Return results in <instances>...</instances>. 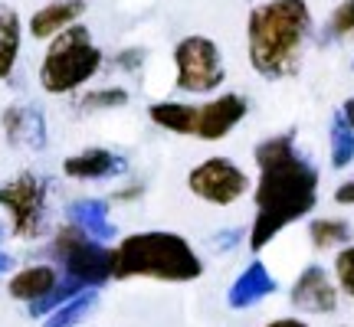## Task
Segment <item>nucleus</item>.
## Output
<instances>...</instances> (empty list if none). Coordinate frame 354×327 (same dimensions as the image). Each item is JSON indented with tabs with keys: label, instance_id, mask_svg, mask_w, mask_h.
<instances>
[{
	"label": "nucleus",
	"instance_id": "28",
	"mask_svg": "<svg viewBox=\"0 0 354 327\" xmlns=\"http://www.w3.org/2000/svg\"><path fill=\"white\" fill-rule=\"evenodd\" d=\"M335 203H338V206H354V177L351 180H342V184L335 187Z\"/></svg>",
	"mask_w": 354,
	"mask_h": 327
},
{
	"label": "nucleus",
	"instance_id": "8",
	"mask_svg": "<svg viewBox=\"0 0 354 327\" xmlns=\"http://www.w3.org/2000/svg\"><path fill=\"white\" fill-rule=\"evenodd\" d=\"M187 190L210 206H233L253 190V180L230 157H207L187 174Z\"/></svg>",
	"mask_w": 354,
	"mask_h": 327
},
{
	"label": "nucleus",
	"instance_id": "5",
	"mask_svg": "<svg viewBox=\"0 0 354 327\" xmlns=\"http://www.w3.org/2000/svg\"><path fill=\"white\" fill-rule=\"evenodd\" d=\"M53 255L63 265V275L82 281L86 288H99L112 278V249L105 242L86 236L79 226L66 223L53 236Z\"/></svg>",
	"mask_w": 354,
	"mask_h": 327
},
{
	"label": "nucleus",
	"instance_id": "21",
	"mask_svg": "<svg viewBox=\"0 0 354 327\" xmlns=\"http://www.w3.org/2000/svg\"><path fill=\"white\" fill-rule=\"evenodd\" d=\"M95 304H99V291L86 288L82 295L69 298V301L59 304L53 315L43 317V327H76V324H82V321L92 315V308H95Z\"/></svg>",
	"mask_w": 354,
	"mask_h": 327
},
{
	"label": "nucleus",
	"instance_id": "34",
	"mask_svg": "<svg viewBox=\"0 0 354 327\" xmlns=\"http://www.w3.org/2000/svg\"><path fill=\"white\" fill-rule=\"evenodd\" d=\"M338 327H348V324H338Z\"/></svg>",
	"mask_w": 354,
	"mask_h": 327
},
{
	"label": "nucleus",
	"instance_id": "26",
	"mask_svg": "<svg viewBox=\"0 0 354 327\" xmlns=\"http://www.w3.org/2000/svg\"><path fill=\"white\" fill-rule=\"evenodd\" d=\"M240 242H246V229L230 226V229H220L214 239H210V246H214L216 252H230V249H236Z\"/></svg>",
	"mask_w": 354,
	"mask_h": 327
},
{
	"label": "nucleus",
	"instance_id": "13",
	"mask_svg": "<svg viewBox=\"0 0 354 327\" xmlns=\"http://www.w3.org/2000/svg\"><path fill=\"white\" fill-rule=\"evenodd\" d=\"M128 170V161L109 148H86L63 161V174L73 180H112Z\"/></svg>",
	"mask_w": 354,
	"mask_h": 327
},
{
	"label": "nucleus",
	"instance_id": "17",
	"mask_svg": "<svg viewBox=\"0 0 354 327\" xmlns=\"http://www.w3.org/2000/svg\"><path fill=\"white\" fill-rule=\"evenodd\" d=\"M148 118H151L158 128L171 131V135L194 138L197 105H187V101H154V105H148Z\"/></svg>",
	"mask_w": 354,
	"mask_h": 327
},
{
	"label": "nucleus",
	"instance_id": "19",
	"mask_svg": "<svg viewBox=\"0 0 354 327\" xmlns=\"http://www.w3.org/2000/svg\"><path fill=\"white\" fill-rule=\"evenodd\" d=\"M20 39H24V23L20 13L3 7L0 10V79H10L17 56H20Z\"/></svg>",
	"mask_w": 354,
	"mask_h": 327
},
{
	"label": "nucleus",
	"instance_id": "11",
	"mask_svg": "<svg viewBox=\"0 0 354 327\" xmlns=\"http://www.w3.org/2000/svg\"><path fill=\"white\" fill-rule=\"evenodd\" d=\"M276 288H279V278L269 272V265L263 259H253L227 288V304L233 311H250L256 304H263L266 298H272Z\"/></svg>",
	"mask_w": 354,
	"mask_h": 327
},
{
	"label": "nucleus",
	"instance_id": "15",
	"mask_svg": "<svg viewBox=\"0 0 354 327\" xmlns=\"http://www.w3.org/2000/svg\"><path fill=\"white\" fill-rule=\"evenodd\" d=\"M66 219L79 226L86 236L99 242H112L118 236V229L115 223L109 219V203L105 200H95V197H82V200L69 203V210H66Z\"/></svg>",
	"mask_w": 354,
	"mask_h": 327
},
{
	"label": "nucleus",
	"instance_id": "29",
	"mask_svg": "<svg viewBox=\"0 0 354 327\" xmlns=\"http://www.w3.org/2000/svg\"><path fill=\"white\" fill-rule=\"evenodd\" d=\"M263 327H312L305 317H276V321H269Z\"/></svg>",
	"mask_w": 354,
	"mask_h": 327
},
{
	"label": "nucleus",
	"instance_id": "2",
	"mask_svg": "<svg viewBox=\"0 0 354 327\" xmlns=\"http://www.w3.org/2000/svg\"><path fill=\"white\" fill-rule=\"evenodd\" d=\"M315 37L308 0H263L246 17V52L256 76L269 82L299 76Z\"/></svg>",
	"mask_w": 354,
	"mask_h": 327
},
{
	"label": "nucleus",
	"instance_id": "25",
	"mask_svg": "<svg viewBox=\"0 0 354 327\" xmlns=\"http://www.w3.org/2000/svg\"><path fill=\"white\" fill-rule=\"evenodd\" d=\"M325 37L328 39H351L354 37V0H342L331 10L328 23H325Z\"/></svg>",
	"mask_w": 354,
	"mask_h": 327
},
{
	"label": "nucleus",
	"instance_id": "6",
	"mask_svg": "<svg viewBox=\"0 0 354 327\" xmlns=\"http://www.w3.org/2000/svg\"><path fill=\"white\" fill-rule=\"evenodd\" d=\"M174 86L187 95H210L227 82V66H223L220 46L201 33H190L174 46Z\"/></svg>",
	"mask_w": 354,
	"mask_h": 327
},
{
	"label": "nucleus",
	"instance_id": "12",
	"mask_svg": "<svg viewBox=\"0 0 354 327\" xmlns=\"http://www.w3.org/2000/svg\"><path fill=\"white\" fill-rule=\"evenodd\" d=\"M0 125L13 148H26V151L46 148V118L37 105H10L0 118Z\"/></svg>",
	"mask_w": 354,
	"mask_h": 327
},
{
	"label": "nucleus",
	"instance_id": "30",
	"mask_svg": "<svg viewBox=\"0 0 354 327\" xmlns=\"http://www.w3.org/2000/svg\"><path fill=\"white\" fill-rule=\"evenodd\" d=\"M338 112H342V115H344V121H348V125L354 128V95H351V99H344V101H342V108H338Z\"/></svg>",
	"mask_w": 354,
	"mask_h": 327
},
{
	"label": "nucleus",
	"instance_id": "32",
	"mask_svg": "<svg viewBox=\"0 0 354 327\" xmlns=\"http://www.w3.org/2000/svg\"><path fill=\"white\" fill-rule=\"evenodd\" d=\"M10 268H13V255L10 252H0V275H7Z\"/></svg>",
	"mask_w": 354,
	"mask_h": 327
},
{
	"label": "nucleus",
	"instance_id": "31",
	"mask_svg": "<svg viewBox=\"0 0 354 327\" xmlns=\"http://www.w3.org/2000/svg\"><path fill=\"white\" fill-rule=\"evenodd\" d=\"M141 193H145V187H128V190H118V193H115V197H118V200H135V197H141Z\"/></svg>",
	"mask_w": 354,
	"mask_h": 327
},
{
	"label": "nucleus",
	"instance_id": "16",
	"mask_svg": "<svg viewBox=\"0 0 354 327\" xmlns=\"http://www.w3.org/2000/svg\"><path fill=\"white\" fill-rule=\"evenodd\" d=\"M56 281H59V272L53 265H26V268H20L10 278L7 291H10V298L30 304V301H37V298H43Z\"/></svg>",
	"mask_w": 354,
	"mask_h": 327
},
{
	"label": "nucleus",
	"instance_id": "20",
	"mask_svg": "<svg viewBox=\"0 0 354 327\" xmlns=\"http://www.w3.org/2000/svg\"><path fill=\"white\" fill-rule=\"evenodd\" d=\"M328 164L335 170H348L354 164V128L342 112H331L328 121Z\"/></svg>",
	"mask_w": 354,
	"mask_h": 327
},
{
	"label": "nucleus",
	"instance_id": "9",
	"mask_svg": "<svg viewBox=\"0 0 354 327\" xmlns=\"http://www.w3.org/2000/svg\"><path fill=\"white\" fill-rule=\"evenodd\" d=\"M342 301V288L325 265H305L289 288V304L302 315H335Z\"/></svg>",
	"mask_w": 354,
	"mask_h": 327
},
{
	"label": "nucleus",
	"instance_id": "3",
	"mask_svg": "<svg viewBox=\"0 0 354 327\" xmlns=\"http://www.w3.org/2000/svg\"><path fill=\"white\" fill-rule=\"evenodd\" d=\"M203 262L180 232L148 229L131 232L112 249V278H154V281H197Z\"/></svg>",
	"mask_w": 354,
	"mask_h": 327
},
{
	"label": "nucleus",
	"instance_id": "7",
	"mask_svg": "<svg viewBox=\"0 0 354 327\" xmlns=\"http://www.w3.org/2000/svg\"><path fill=\"white\" fill-rule=\"evenodd\" d=\"M46 180L37 174H17L0 187V210L10 219V232L17 239H39L46 229Z\"/></svg>",
	"mask_w": 354,
	"mask_h": 327
},
{
	"label": "nucleus",
	"instance_id": "27",
	"mask_svg": "<svg viewBox=\"0 0 354 327\" xmlns=\"http://www.w3.org/2000/svg\"><path fill=\"white\" fill-rule=\"evenodd\" d=\"M141 63H145V50H125V52H118V59H115V66L128 69V72H135Z\"/></svg>",
	"mask_w": 354,
	"mask_h": 327
},
{
	"label": "nucleus",
	"instance_id": "4",
	"mask_svg": "<svg viewBox=\"0 0 354 327\" xmlns=\"http://www.w3.org/2000/svg\"><path fill=\"white\" fill-rule=\"evenodd\" d=\"M105 63V52L92 43L88 26L73 23L50 39V50L39 63V86L50 95H69L95 76Z\"/></svg>",
	"mask_w": 354,
	"mask_h": 327
},
{
	"label": "nucleus",
	"instance_id": "23",
	"mask_svg": "<svg viewBox=\"0 0 354 327\" xmlns=\"http://www.w3.org/2000/svg\"><path fill=\"white\" fill-rule=\"evenodd\" d=\"M331 275H335V281H338L342 295L354 298V242H348V246H342V249L335 252Z\"/></svg>",
	"mask_w": 354,
	"mask_h": 327
},
{
	"label": "nucleus",
	"instance_id": "22",
	"mask_svg": "<svg viewBox=\"0 0 354 327\" xmlns=\"http://www.w3.org/2000/svg\"><path fill=\"white\" fill-rule=\"evenodd\" d=\"M82 291H86V285H82V281L63 275L50 291H46V295H43V298L30 301V317H46V315H53L59 304H66L69 298H76V295H82Z\"/></svg>",
	"mask_w": 354,
	"mask_h": 327
},
{
	"label": "nucleus",
	"instance_id": "33",
	"mask_svg": "<svg viewBox=\"0 0 354 327\" xmlns=\"http://www.w3.org/2000/svg\"><path fill=\"white\" fill-rule=\"evenodd\" d=\"M7 239V226H3V219H0V242Z\"/></svg>",
	"mask_w": 354,
	"mask_h": 327
},
{
	"label": "nucleus",
	"instance_id": "14",
	"mask_svg": "<svg viewBox=\"0 0 354 327\" xmlns=\"http://www.w3.org/2000/svg\"><path fill=\"white\" fill-rule=\"evenodd\" d=\"M86 13V0H53L46 7H39L33 17H30V37L33 39H53L56 33H63L66 26H73L82 20Z\"/></svg>",
	"mask_w": 354,
	"mask_h": 327
},
{
	"label": "nucleus",
	"instance_id": "35",
	"mask_svg": "<svg viewBox=\"0 0 354 327\" xmlns=\"http://www.w3.org/2000/svg\"><path fill=\"white\" fill-rule=\"evenodd\" d=\"M351 69H354V63H351Z\"/></svg>",
	"mask_w": 354,
	"mask_h": 327
},
{
	"label": "nucleus",
	"instance_id": "24",
	"mask_svg": "<svg viewBox=\"0 0 354 327\" xmlns=\"http://www.w3.org/2000/svg\"><path fill=\"white\" fill-rule=\"evenodd\" d=\"M125 105H128L125 88H95V92H88L86 99L79 101L82 112H109V108H125Z\"/></svg>",
	"mask_w": 354,
	"mask_h": 327
},
{
	"label": "nucleus",
	"instance_id": "10",
	"mask_svg": "<svg viewBox=\"0 0 354 327\" xmlns=\"http://www.w3.org/2000/svg\"><path fill=\"white\" fill-rule=\"evenodd\" d=\"M250 115V99L240 92H223L216 99L197 105V121H194V138L201 141H223L230 138L243 118Z\"/></svg>",
	"mask_w": 354,
	"mask_h": 327
},
{
	"label": "nucleus",
	"instance_id": "18",
	"mask_svg": "<svg viewBox=\"0 0 354 327\" xmlns=\"http://www.w3.org/2000/svg\"><path fill=\"white\" fill-rule=\"evenodd\" d=\"M354 239V229L348 219H338V216H318L308 223V242L315 246L318 252H338L342 246Z\"/></svg>",
	"mask_w": 354,
	"mask_h": 327
},
{
	"label": "nucleus",
	"instance_id": "1",
	"mask_svg": "<svg viewBox=\"0 0 354 327\" xmlns=\"http://www.w3.org/2000/svg\"><path fill=\"white\" fill-rule=\"evenodd\" d=\"M256 180H253V203L256 216L246 232V242L253 252L272 246L289 226L315 210L318 203V170L299 151L295 131H282L256 144Z\"/></svg>",
	"mask_w": 354,
	"mask_h": 327
}]
</instances>
